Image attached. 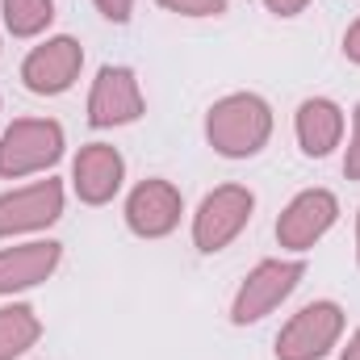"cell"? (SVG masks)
<instances>
[{"instance_id": "cell-1", "label": "cell", "mask_w": 360, "mask_h": 360, "mask_svg": "<svg viewBox=\"0 0 360 360\" xmlns=\"http://www.w3.org/2000/svg\"><path fill=\"white\" fill-rule=\"evenodd\" d=\"M205 139L226 160H248V155L264 151V143L272 139L269 101L256 92H231V96L214 101L205 113Z\"/></svg>"}, {"instance_id": "cell-2", "label": "cell", "mask_w": 360, "mask_h": 360, "mask_svg": "<svg viewBox=\"0 0 360 360\" xmlns=\"http://www.w3.org/2000/svg\"><path fill=\"white\" fill-rule=\"evenodd\" d=\"M63 155V126L55 117H17L0 134V176L21 180L55 168Z\"/></svg>"}, {"instance_id": "cell-3", "label": "cell", "mask_w": 360, "mask_h": 360, "mask_svg": "<svg viewBox=\"0 0 360 360\" xmlns=\"http://www.w3.org/2000/svg\"><path fill=\"white\" fill-rule=\"evenodd\" d=\"M252 210H256V193L248 184H218L214 193H205L197 214H193V243H197V252L214 256V252L231 248L243 235V226L252 222Z\"/></svg>"}, {"instance_id": "cell-4", "label": "cell", "mask_w": 360, "mask_h": 360, "mask_svg": "<svg viewBox=\"0 0 360 360\" xmlns=\"http://www.w3.org/2000/svg\"><path fill=\"white\" fill-rule=\"evenodd\" d=\"M306 276L302 260H260L256 269L243 276L235 302H231V323L235 327H248V323H260L264 314H272L293 289L297 281Z\"/></svg>"}, {"instance_id": "cell-5", "label": "cell", "mask_w": 360, "mask_h": 360, "mask_svg": "<svg viewBox=\"0 0 360 360\" xmlns=\"http://www.w3.org/2000/svg\"><path fill=\"white\" fill-rule=\"evenodd\" d=\"M344 335V310L335 302L302 306L276 335V360H319Z\"/></svg>"}, {"instance_id": "cell-6", "label": "cell", "mask_w": 360, "mask_h": 360, "mask_svg": "<svg viewBox=\"0 0 360 360\" xmlns=\"http://www.w3.org/2000/svg\"><path fill=\"white\" fill-rule=\"evenodd\" d=\"M59 214H63V184L59 180L46 176L25 184V188H8V193H0V239L46 231L51 222H59Z\"/></svg>"}, {"instance_id": "cell-7", "label": "cell", "mask_w": 360, "mask_h": 360, "mask_svg": "<svg viewBox=\"0 0 360 360\" xmlns=\"http://www.w3.org/2000/svg\"><path fill=\"white\" fill-rule=\"evenodd\" d=\"M80 68H84V46L72 34H55V38H46L42 46H34L25 55L21 80L38 96H59V92H68L76 84Z\"/></svg>"}, {"instance_id": "cell-8", "label": "cell", "mask_w": 360, "mask_h": 360, "mask_svg": "<svg viewBox=\"0 0 360 360\" xmlns=\"http://www.w3.org/2000/svg\"><path fill=\"white\" fill-rule=\"evenodd\" d=\"M335 218H340L335 193H327V188H306V193H297V197L281 210V218H276V243L289 248V252H306V248H314V243L335 226Z\"/></svg>"}, {"instance_id": "cell-9", "label": "cell", "mask_w": 360, "mask_h": 360, "mask_svg": "<svg viewBox=\"0 0 360 360\" xmlns=\"http://www.w3.org/2000/svg\"><path fill=\"white\" fill-rule=\"evenodd\" d=\"M139 117H143L139 76L122 63H105L89 92V122L96 130H109V126H130Z\"/></svg>"}, {"instance_id": "cell-10", "label": "cell", "mask_w": 360, "mask_h": 360, "mask_svg": "<svg viewBox=\"0 0 360 360\" xmlns=\"http://www.w3.org/2000/svg\"><path fill=\"white\" fill-rule=\"evenodd\" d=\"M184 214V197L172 180L151 176L143 184H134V193L126 197V226L139 239H164L180 226Z\"/></svg>"}, {"instance_id": "cell-11", "label": "cell", "mask_w": 360, "mask_h": 360, "mask_svg": "<svg viewBox=\"0 0 360 360\" xmlns=\"http://www.w3.org/2000/svg\"><path fill=\"white\" fill-rule=\"evenodd\" d=\"M122 180H126V160H122L117 147H109V143H89V147H80V155H76V164H72V188H76V197H80L84 205H105V201H113L117 188H122Z\"/></svg>"}, {"instance_id": "cell-12", "label": "cell", "mask_w": 360, "mask_h": 360, "mask_svg": "<svg viewBox=\"0 0 360 360\" xmlns=\"http://www.w3.org/2000/svg\"><path fill=\"white\" fill-rule=\"evenodd\" d=\"M63 248L55 239H34V243H17L0 252V293H17V289H34L42 285L51 272L59 269Z\"/></svg>"}, {"instance_id": "cell-13", "label": "cell", "mask_w": 360, "mask_h": 360, "mask_svg": "<svg viewBox=\"0 0 360 360\" xmlns=\"http://www.w3.org/2000/svg\"><path fill=\"white\" fill-rule=\"evenodd\" d=\"M293 130H297V143L310 160H323L340 147L344 139V109L327 96H310L297 105V117H293Z\"/></svg>"}, {"instance_id": "cell-14", "label": "cell", "mask_w": 360, "mask_h": 360, "mask_svg": "<svg viewBox=\"0 0 360 360\" xmlns=\"http://www.w3.org/2000/svg\"><path fill=\"white\" fill-rule=\"evenodd\" d=\"M42 335V319L34 314V306H0V360H17L21 352H30Z\"/></svg>"}, {"instance_id": "cell-15", "label": "cell", "mask_w": 360, "mask_h": 360, "mask_svg": "<svg viewBox=\"0 0 360 360\" xmlns=\"http://www.w3.org/2000/svg\"><path fill=\"white\" fill-rule=\"evenodd\" d=\"M0 17L13 38H34L55 21V0H0Z\"/></svg>"}, {"instance_id": "cell-16", "label": "cell", "mask_w": 360, "mask_h": 360, "mask_svg": "<svg viewBox=\"0 0 360 360\" xmlns=\"http://www.w3.org/2000/svg\"><path fill=\"white\" fill-rule=\"evenodd\" d=\"M160 4L180 13V17H218V13H226V0H160Z\"/></svg>"}, {"instance_id": "cell-17", "label": "cell", "mask_w": 360, "mask_h": 360, "mask_svg": "<svg viewBox=\"0 0 360 360\" xmlns=\"http://www.w3.org/2000/svg\"><path fill=\"white\" fill-rule=\"evenodd\" d=\"M344 176L360 180V105L352 113V143H348V155H344Z\"/></svg>"}, {"instance_id": "cell-18", "label": "cell", "mask_w": 360, "mask_h": 360, "mask_svg": "<svg viewBox=\"0 0 360 360\" xmlns=\"http://www.w3.org/2000/svg\"><path fill=\"white\" fill-rule=\"evenodd\" d=\"M96 8H101V17L105 21H113V25H122V21H130V8H134V0H92Z\"/></svg>"}, {"instance_id": "cell-19", "label": "cell", "mask_w": 360, "mask_h": 360, "mask_svg": "<svg viewBox=\"0 0 360 360\" xmlns=\"http://www.w3.org/2000/svg\"><path fill=\"white\" fill-rule=\"evenodd\" d=\"M269 4V13H276V17H297L310 0H264Z\"/></svg>"}, {"instance_id": "cell-20", "label": "cell", "mask_w": 360, "mask_h": 360, "mask_svg": "<svg viewBox=\"0 0 360 360\" xmlns=\"http://www.w3.org/2000/svg\"><path fill=\"white\" fill-rule=\"evenodd\" d=\"M344 55H348L352 63H360V17L348 25V34H344Z\"/></svg>"}, {"instance_id": "cell-21", "label": "cell", "mask_w": 360, "mask_h": 360, "mask_svg": "<svg viewBox=\"0 0 360 360\" xmlns=\"http://www.w3.org/2000/svg\"><path fill=\"white\" fill-rule=\"evenodd\" d=\"M340 360H360V331L348 340V348H344V356H340Z\"/></svg>"}, {"instance_id": "cell-22", "label": "cell", "mask_w": 360, "mask_h": 360, "mask_svg": "<svg viewBox=\"0 0 360 360\" xmlns=\"http://www.w3.org/2000/svg\"><path fill=\"white\" fill-rule=\"evenodd\" d=\"M356 264H360V214H356Z\"/></svg>"}]
</instances>
